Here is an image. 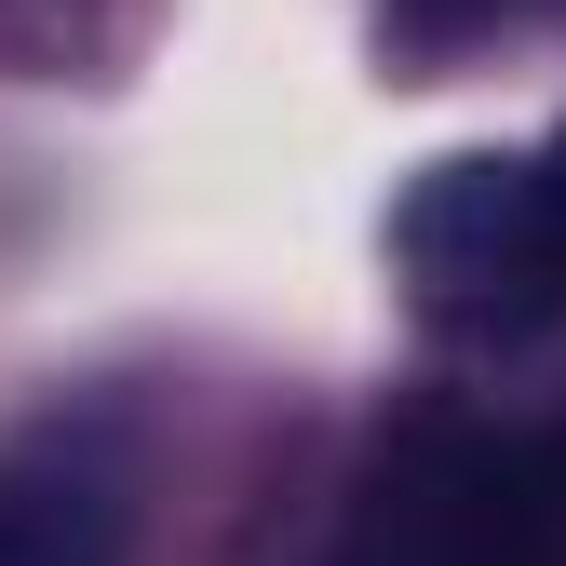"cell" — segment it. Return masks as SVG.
Segmentation results:
<instances>
[{"label":"cell","mask_w":566,"mask_h":566,"mask_svg":"<svg viewBox=\"0 0 566 566\" xmlns=\"http://www.w3.org/2000/svg\"><path fill=\"white\" fill-rule=\"evenodd\" d=\"M324 566H566V418H405L350 485Z\"/></svg>","instance_id":"6da1fadb"},{"label":"cell","mask_w":566,"mask_h":566,"mask_svg":"<svg viewBox=\"0 0 566 566\" xmlns=\"http://www.w3.org/2000/svg\"><path fill=\"white\" fill-rule=\"evenodd\" d=\"M391 283L446 337L566 324V122L526 149H459L391 202Z\"/></svg>","instance_id":"7a4b0ae2"},{"label":"cell","mask_w":566,"mask_h":566,"mask_svg":"<svg viewBox=\"0 0 566 566\" xmlns=\"http://www.w3.org/2000/svg\"><path fill=\"white\" fill-rule=\"evenodd\" d=\"M135 553V485L108 446L41 432L0 446V566H122Z\"/></svg>","instance_id":"3957f363"},{"label":"cell","mask_w":566,"mask_h":566,"mask_svg":"<svg viewBox=\"0 0 566 566\" xmlns=\"http://www.w3.org/2000/svg\"><path fill=\"white\" fill-rule=\"evenodd\" d=\"M472 28H500V0H391V41L405 54H459Z\"/></svg>","instance_id":"277c9868"},{"label":"cell","mask_w":566,"mask_h":566,"mask_svg":"<svg viewBox=\"0 0 566 566\" xmlns=\"http://www.w3.org/2000/svg\"><path fill=\"white\" fill-rule=\"evenodd\" d=\"M0 54H82V0H0Z\"/></svg>","instance_id":"5b68a950"}]
</instances>
